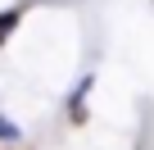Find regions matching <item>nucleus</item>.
<instances>
[{"mask_svg":"<svg viewBox=\"0 0 154 150\" xmlns=\"http://www.w3.org/2000/svg\"><path fill=\"white\" fill-rule=\"evenodd\" d=\"M14 27V14H0V41H5V32Z\"/></svg>","mask_w":154,"mask_h":150,"instance_id":"obj_1","label":"nucleus"},{"mask_svg":"<svg viewBox=\"0 0 154 150\" xmlns=\"http://www.w3.org/2000/svg\"><path fill=\"white\" fill-rule=\"evenodd\" d=\"M0 136H18V127H14V123H5V114H0Z\"/></svg>","mask_w":154,"mask_h":150,"instance_id":"obj_2","label":"nucleus"}]
</instances>
